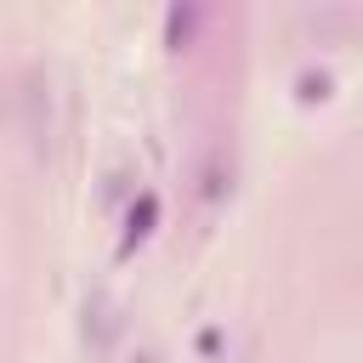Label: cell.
<instances>
[{
	"mask_svg": "<svg viewBox=\"0 0 363 363\" xmlns=\"http://www.w3.org/2000/svg\"><path fill=\"white\" fill-rule=\"evenodd\" d=\"M125 221H130V227H125V255H130V250L153 233V221H159V199H153V193H142V199L130 204V216H125Z\"/></svg>",
	"mask_w": 363,
	"mask_h": 363,
	"instance_id": "cell-2",
	"label": "cell"
},
{
	"mask_svg": "<svg viewBox=\"0 0 363 363\" xmlns=\"http://www.w3.org/2000/svg\"><path fill=\"white\" fill-rule=\"evenodd\" d=\"M85 335H91V346H96V352H108V346H113V335H119V312H113V301H108V295H91V306H85Z\"/></svg>",
	"mask_w": 363,
	"mask_h": 363,
	"instance_id": "cell-1",
	"label": "cell"
},
{
	"mask_svg": "<svg viewBox=\"0 0 363 363\" xmlns=\"http://www.w3.org/2000/svg\"><path fill=\"white\" fill-rule=\"evenodd\" d=\"M136 363H153V357H136Z\"/></svg>",
	"mask_w": 363,
	"mask_h": 363,
	"instance_id": "cell-3",
	"label": "cell"
}]
</instances>
